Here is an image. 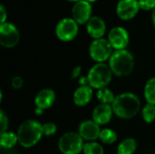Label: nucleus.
<instances>
[{
    "label": "nucleus",
    "instance_id": "f257e3e1",
    "mask_svg": "<svg viewBox=\"0 0 155 154\" xmlns=\"http://www.w3.org/2000/svg\"><path fill=\"white\" fill-rule=\"evenodd\" d=\"M114 113L120 119L128 120L134 118L141 108L139 97L133 93H123L116 95L112 103Z\"/></svg>",
    "mask_w": 155,
    "mask_h": 154
},
{
    "label": "nucleus",
    "instance_id": "f03ea898",
    "mask_svg": "<svg viewBox=\"0 0 155 154\" xmlns=\"http://www.w3.org/2000/svg\"><path fill=\"white\" fill-rule=\"evenodd\" d=\"M16 134L21 146L32 148L39 143L44 135L43 124L35 120H26L19 125Z\"/></svg>",
    "mask_w": 155,
    "mask_h": 154
},
{
    "label": "nucleus",
    "instance_id": "7ed1b4c3",
    "mask_svg": "<svg viewBox=\"0 0 155 154\" xmlns=\"http://www.w3.org/2000/svg\"><path fill=\"white\" fill-rule=\"evenodd\" d=\"M109 66L114 75L118 77L127 76L134 67V55L126 49L115 50L109 59Z\"/></svg>",
    "mask_w": 155,
    "mask_h": 154
},
{
    "label": "nucleus",
    "instance_id": "20e7f679",
    "mask_svg": "<svg viewBox=\"0 0 155 154\" xmlns=\"http://www.w3.org/2000/svg\"><path fill=\"white\" fill-rule=\"evenodd\" d=\"M113 72L109 66L104 63H96L91 67L87 74L89 85L93 89H102L106 87L112 81Z\"/></svg>",
    "mask_w": 155,
    "mask_h": 154
},
{
    "label": "nucleus",
    "instance_id": "39448f33",
    "mask_svg": "<svg viewBox=\"0 0 155 154\" xmlns=\"http://www.w3.org/2000/svg\"><path fill=\"white\" fill-rule=\"evenodd\" d=\"M84 146V139L78 133H65L58 141L59 151L63 154H79L83 152Z\"/></svg>",
    "mask_w": 155,
    "mask_h": 154
},
{
    "label": "nucleus",
    "instance_id": "423d86ee",
    "mask_svg": "<svg viewBox=\"0 0 155 154\" xmlns=\"http://www.w3.org/2000/svg\"><path fill=\"white\" fill-rule=\"evenodd\" d=\"M113 47L107 39H94L89 46L90 57L96 63H104L113 54Z\"/></svg>",
    "mask_w": 155,
    "mask_h": 154
},
{
    "label": "nucleus",
    "instance_id": "0eeeda50",
    "mask_svg": "<svg viewBox=\"0 0 155 154\" xmlns=\"http://www.w3.org/2000/svg\"><path fill=\"white\" fill-rule=\"evenodd\" d=\"M78 24L70 17L61 19L55 27V34L63 42L74 40L78 34Z\"/></svg>",
    "mask_w": 155,
    "mask_h": 154
},
{
    "label": "nucleus",
    "instance_id": "6e6552de",
    "mask_svg": "<svg viewBox=\"0 0 155 154\" xmlns=\"http://www.w3.org/2000/svg\"><path fill=\"white\" fill-rule=\"evenodd\" d=\"M20 39L18 29L12 23L5 22L0 25V44L5 48L15 47Z\"/></svg>",
    "mask_w": 155,
    "mask_h": 154
},
{
    "label": "nucleus",
    "instance_id": "1a4fd4ad",
    "mask_svg": "<svg viewBox=\"0 0 155 154\" xmlns=\"http://www.w3.org/2000/svg\"><path fill=\"white\" fill-rule=\"evenodd\" d=\"M108 41L114 50H124L129 44V34L124 27L115 26L109 32Z\"/></svg>",
    "mask_w": 155,
    "mask_h": 154
},
{
    "label": "nucleus",
    "instance_id": "9d476101",
    "mask_svg": "<svg viewBox=\"0 0 155 154\" xmlns=\"http://www.w3.org/2000/svg\"><path fill=\"white\" fill-rule=\"evenodd\" d=\"M92 15V5L86 0H80L76 2L72 8L73 19L78 25L87 24Z\"/></svg>",
    "mask_w": 155,
    "mask_h": 154
},
{
    "label": "nucleus",
    "instance_id": "9b49d317",
    "mask_svg": "<svg viewBox=\"0 0 155 154\" xmlns=\"http://www.w3.org/2000/svg\"><path fill=\"white\" fill-rule=\"evenodd\" d=\"M139 9L138 0H120L116 6V13L121 19L130 20L137 15Z\"/></svg>",
    "mask_w": 155,
    "mask_h": 154
},
{
    "label": "nucleus",
    "instance_id": "f8f14e48",
    "mask_svg": "<svg viewBox=\"0 0 155 154\" xmlns=\"http://www.w3.org/2000/svg\"><path fill=\"white\" fill-rule=\"evenodd\" d=\"M101 131L100 125L93 120L84 121L78 127V133L87 142H95V140L99 139Z\"/></svg>",
    "mask_w": 155,
    "mask_h": 154
},
{
    "label": "nucleus",
    "instance_id": "ddd939ff",
    "mask_svg": "<svg viewBox=\"0 0 155 154\" xmlns=\"http://www.w3.org/2000/svg\"><path fill=\"white\" fill-rule=\"evenodd\" d=\"M114 113V110L111 104L100 103L98 104L92 113L93 121H94L97 124L105 125L112 120Z\"/></svg>",
    "mask_w": 155,
    "mask_h": 154
},
{
    "label": "nucleus",
    "instance_id": "4468645a",
    "mask_svg": "<svg viewBox=\"0 0 155 154\" xmlns=\"http://www.w3.org/2000/svg\"><path fill=\"white\" fill-rule=\"evenodd\" d=\"M56 95L54 90L49 88L42 89L37 93L35 98V107L46 110L50 108L55 102Z\"/></svg>",
    "mask_w": 155,
    "mask_h": 154
},
{
    "label": "nucleus",
    "instance_id": "2eb2a0df",
    "mask_svg": "<svg viewBox=\"0 0 155 154\" xmlns=\"http://www.w3.org/2000/svg\"><path fill=\"white\" fill-rule=\"evenodd\" d=\"M86 31L94 39L103 38L106 31L105 23L99 16H92L86 24Z\"/></svg>",
    "mask_w": 155,
    "mask_h": 154
},
{
    "label": "nucleus",
    "instance_id": "dca6fc26",
    "mask_svg": "<svg viewBox=\"0 0 155 154\" xmlns=\"http://www.w3.org/2000/svg\"><path fill=\"white\" fill-rule=\"evenodd\" d=\"M93 90L94 89L90 85L79 86L74 91V95H73V100H74V104L79 107L87 105L93 98V94H94Z\"/></svg>",
    "mask_w": 155,
    "mask_h": 154
},
{
    "label": "nucleus",
    "instance_id": "f3484780",
    "mask_svg": "<svg viewBox=\"0 0 155 154\" xmlns=\"http://www.w3.org/2000/svg\"><path fill=\"white\" fill-rule=\"evenodd\" d=\"M137 149V143L134 138H126L117 147V154H134Z\"/></svg>",
    "mask_w": 155,
    "mask_h": 154
},
{
    "label": "nucleus",
    "instance_id": "a211bd4d",
    "mask_svg": "<svg viewBox=\"0 0 155 154\" xmlns=\"http://www.w3.org/2000/svg\"><path fill=\"white\" fill-rule=\"evenodd\" d=\"M18 143L17 134L12 132H5L0 135V145L4 149H12Z\"/></svg>",
    "mask_w": 155,
    "mask_h": 154
},
{
    "label": "nucleus",
    "instance_id": "6ab92c4d",
    "mask_svg": "<svg viewBox=\"0 0 155 154\" xmlns=\"http://www.w3.org/2000/svg\"><path fill=\"white\" fill-rule=\"evenodd\" d=\"M144 98L147 103L155 105V77L150 78L144 86Z\"/></svg>",
    "mask_w": 155,
    "mask_h": 154
},
{
    "label": "nucleus",
    "instance_id": "aec40b11",
    "mask_svg": "<svg viewBox=\"0 0 155 154\" xmlns=\"http://www.w3.org/2000/svg\"><path fill=\"white\" fill-rule=\"evenodd\" d=\"M96 97L101 102V103L112 105V103H114L116 96L114 95V93L110 89H108L107 87H104V88L97 90Z\"/></svg>",
    "mask_w": 155,
    "mask_h": 154
},
{
    "label": "nucleus",
    "instance_id": "412c9836",
    "mask_svg": "<svg viewBox=\"0 0 155 154\" xmlns=\"http://www.w3.org/2000/svg\"><path fill=\"white\" fill-rule=\"evenodd\" d=\"M99 140L104 144H113L117 141V133L109 128L103 129L101 131Z\"/></svg>",
    "mask_w": 155,
    "mask_h": 154
},
{
    "label": "nucleus",
    "instance_id": "4be33fe9",
    "mask_svg": "<svg viewBox=\"0 0 155 154\" xmlns=\"http://www.w3.org/2000/svg\"><path fill=\"white\" fill-rule=\"evenodd\" d=\"M84 154H104L103 146L96 142H87L84 146Z\"/></svg>",
    "mask_w": 155,
    "mask_h": 154
},
{
    "label": "nucleus",
    "instance_id": "5701e85b",
    "mask_svg": "<svg viewBox=\"0 0 155 154\" xmlns=\"http://www.w3.org/2000/svg\"><path fill=\"white\" fill-rule=\"evenodd\" d=\"M142 116L145 123H151L155 120V105L146 103L142 110Z\"/></svg>",
    "mask_w": 155,
    "mask_h": 154
},
{
    "label": "nucleus",
    "instance_id": "b1692460",
    "mask_svg": "<svg viewBox=\"0 0 155 154\" xmlns=\"http://www.w3.org/2000/svg\"><path fill=\"white\" fill-rule=\"evenodd\" d=\"M57 126L54 123H45L43 124V133L45 136H52L56 133Z\"/></svg>",
    "mask_w": 155,
    "mask_h": 154
},
{
    "label": "nucleus",
    "instance_id": "393cba45",
    "mask_svg": "<svg viewBox=\"0 0 155 154\" xmlns=\"http://www.w3.org/2000/svg\"><path fill=\"white\" fill-rule=\"evenodd\" d=\"M140 8L143 10H153L155 9V0H138Z\"/></svg>",
    "mask_w": 155,
    "mask_h": 154
},
{
    "label": "nucleus",
    "instance_id": "a878e982",
    "mask_svg": "<svg viewBox=\"0 0 155 154\" xmlns=\"http://www.w3.org/2000/svg\"><path fill=\"white\" fill-rule=\"evenodd\" d=\"M8 117L5 115V113L1 110L0 111V127H1V133L7 131L8 128Z\"/></svg>",
    "mask_w": 155,
    "mask_h": 154
},
{
    "label": "nucleus",
    "instance_id": "bb28decb",
    "mask_svg": "<svg viewBox=\"0 0 155 154\" xmlns=\"http://www.w3.org/2000/svg\"><path fill=\"white\" fill-rule=\"evenodd\" d=\"M23 84H24V81L20 76H15V77L12 78L11 85H12V87L14 89H16V90L21 89L22 86H23Z\"/></svg>",
    "mask_w": 155,
    "mask_h": 154
},
{
    "label": "nucleus",
    "instance_id": "cd10ccee",
    "mask_svg": "<svg viewBox=\"0 0 155 154\" xmlns=\"http://www.w3.org/2000/svg\"><path fill=\"white\" fill-rule=\"evenodd\" d=\"M6 18H7L6 10H5V6H4L3 5H0V23H1V24L5 23Z\"/></svg>",
    "mask_w": 155,
    "mask_h": 154
},
{
    "label": "nucleus",
    "instance_id": "c85d7f7f",
    "mask_svg": "<svg viewBox=\"0 0 155 154\" xmlns=\"http://www.w3.org/2000/svg\"><path fill=\"white\" fill-rule=\"evenodd\" d=\"M82 72V67L80 65L75 66L73 71H72V74H71V79H76L80 76V74Z\"/></svg>",
    "mask_w": 155,
    "mask_h": 154
},
{
    "label": "nucleus",
    "instance_id": "c756f323",
    "mask_svg": "<svg viewBox=\"0 0 155 154\" xmlns=\"http://www.w3.org/2000/svg\"><path fill=\"white\" fill-rule=\"evenodd\" d=\"M79 84H80V86H82V85H89L87 76H82V77H80Z\"/></svg>",
    "mask_w": 155,
    "mask_h": 154
},
{
    "label": "nucleus",
    "instance_id": "7c9ffc66",
    "mask_svg": "<svg viewBox=\"0 0 155 154\" xmlns=\"http://www.w3.org/2000/svg\"><path fill=\"white\" fill-rule=\"evenodd\" d=\"M44 111H45V110H43V109H40V108L35 107V113L36 115H41V114L44 113Z\"/></svg>",
    "mask_w": 155,
    "mask_h": 154
},
{
    "label": "nucleus",
    "instance_id": "2f4dec72",
    "mask_svg": "<svg viewBox=\"0 0 155 154\" xmlns=\"http://www.w3.org/2000/svg\"><path fill=\"white\" fill-rule=\"evenodd\" d=\"M152 21H153V25L155 27V9H153V14H152Z\"/></svg>",
    "mask_w": 155,
    "mask_h": 154
},
{
    "label": "nucleus",
    "instance_id": "473e14b6",
    "mask_svg": "<svg viewBox=\"0 0 155 154\" xmlns=\"http://www.w3.org/2000/svg\"><path fill=\"white\" fill-rule=\"evenodd\" d=\"M86 1H88L89 3H93V2H95V1H97V0H86Z\"/></svg>",
    "mask_w": 155,
    "mask_h": 154
},
{
    "label": "nucleus",
    "instance_id": "72a5a7b5",
    "mask_svg": "<svg viewBox=\"0 0 155 154\" xmlns=\"http://www.w3.org/2000/svg\"><path fill=\"white\" fill-rule=\"evenodd\" d=\"M67 1H70V2H78V1H80V0H67Z\"/></svg>",
    "mask_w": 155,
    "mask_h": 154
}]
</instances>
